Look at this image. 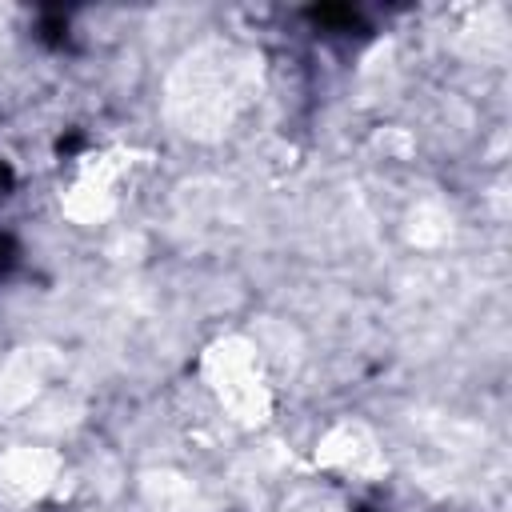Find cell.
Returning <instances> with one entry per match:
<instances>
[{
    "label": "cell",
    "instance_id": "5",
    "mask_svg": "<svg viewBox=\"0 0 512 512\" xmlns=\"http://www.w3.org/2000/svg\"><path fill=\"white\" fill-rule=\"evenodd\" d=\"M48 368H52V360L44 352H16L8 360V368L0 372V408L16 412V408L32 404L40 396V388L48 384Z\"/></svg>",
    "mask_w": 512,
    "mask_h": 512
},
{
    "label": "cell",
    "instance_id": "2",
    "mask_svg": "<svg viewBox=\"0 0 512 512\" xmlns=\"http://www.w3.org/2000/svg\"><path fill=\"white\" fill-rule=\"evenodd\" d=\"M200 376L216 408L244 428H256L272 416V388L264 380L260 356L244 336H224L200 356Z\"/></svg>",
    "mask_w": 512,
    "mask_h": 512
},
{
    "label": "cell",
    "instance_id": "3",
    "mask_svg": "<svg viewBox=\"0 0 512 512\" xmlns=\"http://www.w3.org/2000/svg\"><path fill=\"white\" fill-rule=\"evenodd\" d=\"M60 476V456L40 444H20L0 456V500L4 504H32L40 500Z\"/></svg>",
    "mask_w": 512,
    "mask_h": 512
},
{
    "label": "cell",
    "instance_id": "4",
    "mask_svg": "<svg viewBox=\"0 0 512 512\" xmlns=\"http://www.w3.org/2000/svg\"><path fill=\"white\" fill-rule=\"evenodd\" d=\"M376 460H380V452H376L372 432L352 420L328 428L324 440L316 444V464H324L332 472H368V468H376Z\"/></svg>",
    "mask_w": 512,
    "mask_h": 512
},
{
    "label": "cell",
    "instance_id": "1",
    "mask_svg": "<svg viewBox=\"0 0 512 512\" xmlns=\"http://www.w3.org/2000/svg\"><path fill=\"white\" fill-rule=\"evenodd\" d=\"M244 56L224 48V44H208L200 52H192L168 88V108L172 116L188 128V132H224V124L232 120V112L240 108V100L248 96V76H244Z\"/></svg>",
    "mask_w": 512,
    "mask_h": 512
}]
</instances>
